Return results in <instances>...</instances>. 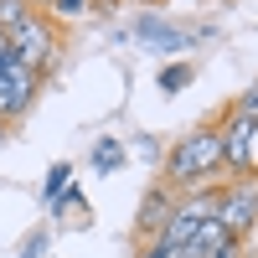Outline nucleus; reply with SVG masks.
<instances>
[{
  "label": "nucleus",
  "mask_w": 258,
  "mask_h": 258,
  "mask_svg": "<svg viewBox=\"0 0 258 258\" xmlns=\"http://www.w3.org/2000/svg\"><path fill=\"white\" fill-rule=\"evenodd\" d=\"M217 165H222V135H217V129H197V135H186V140L170 145L165 181L176 191H191V186H202Z\"/></svg>",
  "instance_id": "nucleus-1"
},
{
  "label": "nucleus",
  "mask_w": 258,
  "mask_h": 258,
  "mask_svg": "<svg viewBox=\"0 0 258 258\" xmlns=\"http://www.w3.org/2000/svg\"><path fill=\"white\" fill-rule=\"evenodd\" d=\"M6 41H11V57L21 62V68H31L36 78L57 62V52H62V41H57V31H52V21L47 16H26V21H16V26L6 31Z\"/></svg>",
  "instance_id": "nucleus-2"
},
{
  "label": "nucleus",
  "mask_w": 258,
  "mask_h": 258,
  "mask_svg": "<svg viewBox=\"0 0 258 258\" xmlns=\"http://www.w3.org/2000/svg\"><path fill=\"white\" fill-rule=\"evenodd\" d=\"M36 88H41V78L11 57L6 68H0V124L26 119V114H31V103H36Z\"/></svg>",
  "instance_id": "nucleus-3"
},
{
  "label": "nucleus",
  "mask_w": 258,
  "mask_h": 258,
  "mask_svg": "<svg viewBox=\"0 0 258 258\" xmlns=\"http://www.w3.org/2000/svg\"><path fill=\"white\" fill-rule=\"evenodd\" d=\"M135 36L145 41L155 57H181V52H191L202 41V31H186V26H170L165 16H155V11H145V16H135Z\"/></svg>",
  "instance_id": "nucleus-4"
},
{
  "label": "nucleus",
  "mask_w": 258,
  "mask_h": 258,
  "mask_svg": "<svg viewBox=\"0 0 258 258\" xmlns=\"http://www.w3.org/2000/svg\"><path fill=\"white\" fill-rule=\"evenodd\" d=\"M217 222L232 232V238H243V232H253V227H258V181H243V186L222 191Z\"/></svg>",
  "instance_id": "nucleus-5"
},
{
  "label": "nucleus",
  "mask_w": 258,
  "mask_h": 258,
  "mask_svg": "<svg viewBox=\"0 0 258 258\" xmlns=\"http://www.w3.org/2000/svg\"><path fill=\"white\" fill-rule=\"evenodd\" d=\"M253 124L258 119H238V114H227V129H217L222 135V165L227 170H248V135H253Z\"/></svg>",
  "instance_id": "nucleus-6"
},
{
  "label": "nucleus",
  "mask_w": 258,
  "mask_h": 258,
  "mask_svg": "<svg viewBox=\"0 0 258 258\" xmlns=\"http://www.w3.org/2000/svg\"><path fill=\"white\" fill-rule=\"evenodd\" d=\"M232 243H238V238H232V232L217 222V217H212V222H202L197 227V238H191V248H197L202 258H212V253H222V248H232Z\"/></svg>",
  "instance_id": "nucleus-7"
},
{
  "label": "nucleus",
  "mask_w": 258,
  "mask_h": 258,
  "mask_svg": "<svg viewBox=\"0 0 258 258\" xmlns=\"http://www.w3.org/2000/svg\"><path fill=\"white\" fill-rule=\"evenodd\" d=\"M170 212H176V202L160 197V191H150L145 207H140V232H160V227L170 222Z\"/></svg>",
  "instance_id": "nucleus-8"
},
{
  "label": "nucleus",
  "mask_w": 258,
  "mask_h": 258,
  "mask_svg": "<svg viewBox=\"0 0 258 258\" xmlns=\"http://www.w3.org/2000/svg\"><path fill=\"white\" fill-rule=\"evenodd\" d=\"M119 165H124V145H119L114 135H103V140H93V170H98V176H114Z\"/></svg>",
  "instance_id": "nucleus-9"
},
{
  "label": "nucleus",
  "mask_w": 258,
  "mask_h": 258,
  "mask_svg": "<svg viewBox=\"0 0 258 258\" xmlns=\"http://www.w3.org/2000/svg\"><path fill=\"white\" fill-rule=\"evenodd\" d=\"M68 186H73V165H68V160H52V165H47V181H41V202L52 207Z\"/></svg>",
  "instance_id": "nucleus-10"
},
{
  "label": "nucleus",
  "mask_w": 258,
  "mask_h": 258,
  "mask_svg": "<svg viewBox=\"0 0 258 258\" xmlns=\"http://www.w3.org/2000/svg\"><path fill=\"white\" fill-rule=\"evenodd\" d=\"M191 78H197V68H191V62H170V68H160V93L170 98V93H181V88H191Z\"/></svg>",
  "instance_id": "nucleus-11"
},
{
  "label": "nucleus",
  "mask_w": 258,
  "mask_h": 258,
  "mask_svg": "<svg viewBox=\"0 0 258 258\" xmlns=\"http://www.w3.org/2000/svg\"><path fill=\"white\" fill-rule=\"evenodd\" d=\"M41 11L57 16V21H83V16L93 11V0H41Z\"/></svg>",
  "instance_id": "nucleus-12"
},
{
  "label": "nucleus",
  "mask_w": 258,
  "mask_h": 258,
  "mask_svg": "<svg viewBox=\"0 0 258 258\" xmlns=\"http://www.w3.org/2000/svg\"><path fill=\"white\" fill-rule=\"evenodd\" d=\"M36 6H31V0H0V31H11L16 26V21H26Z\"/></svg>",
  "instance_id": "nucleus-13"
},
{
  "label": "nucleus",
  "mask_w": 258,
  "mask_h": 258,
  "mask_svg": "<svg viewBox=\"0 0 258 258\" xmlns=\"http://www.w3.org/2000/svg\"><path fill=\"white\" fill-rule=\"evenodd\" d=\"M21 258H47V227H41V232H31V238L21 243Z\"/></svg>",
  "instance_id": "nucleus-14"
},
{
  "label": "nucleus",
  "mask_w": 258,
  "mask_h": 258,
  "mask_svg": "<svg viewBox=\"0 0 258 258\" xmlns=\"http://www.w3.org/2000/svg\"><path fill=\"white\" fill-rule=\"evenodd\" d=\"M232 114H238V119H258V83L238 98V109H232Z\"/></svg>",
  "instance_id": "nucleus-15"
},
{
  "label": "nucleus",
  "mask_w": 258,
  "mask_h": 258,
  "mask_svg": "<svg viewBox=\"0 0 258 258\" xmlns=\"http://www.w3.org/2000/svg\"><path fill=\"white\" fill-rule=\"evenodd\" d=\"M248 170H258V124H253V135H248Z\"/></svg>",
  "instance_id": "nucleus-16"
},
{
  "label": "nucleus",
  "mask_w": 258,
  "mask_h": 258,
  "mask_svg": "<svg viewBox=\"0 0 258 258\" xmlns=\"http://www.w3.org/2000/svg\"><path fill=\"white\" fill-rule=\"evenodd\" d=\"M11 62V41H6V31H0V68Z\"/></svg>",
  "instance_id": "nucleus-17"
},
{
  "label": "nucleus",
  "mask_w": 258,
  "mask_h": 258,
  "mask_svg": "<svg viewBox=\"0 0 258 258\" xmlns=\"http://www.w3.org/2000/svg\"><path fill=\"white\" fill-rule=\"evenodd\" d=\"M140 6H145V11H155V6H165V0H140Z\"/></svg>",
  "instance_id": "nucleus-18"
},
{
  "label": "nucleus",
  "mask_w": 258,
  "mask_h": 258,
  "mask_svg": "<svg viewBox=\"0 0 258 258\" xmlns=\"http://www.w3.org/2000/svg\"><path fill=\"white\" fill-rule=\"evenodd\" d=\"M0 145H6V124H0Z\"/></svg>",
  "instance_id": "nucleus-19"
},
{
  "label": "nucleus",
  "mask_w": 258,
  "mask_h": 258,
  "mask_svg": "<svg viewBox=\"0 0 258 258\" xmlns=\"http://www.w3.org/2000/svg\"><path fill=\"white\" fill-rule=\"evenodd\" d=\"M31 6H41V0H31Z\"/></svg>",
  "instance_id": "nucleus-20"
}]
</instances>
